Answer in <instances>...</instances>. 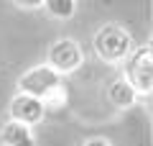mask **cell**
Wrapping results in <instances>:
<instances>
[{"label":"cell","mask_w":153,"mask_h":146,"mask_svg":"<svg viewBox=\"0 0 153 146\" xmlns=\"http://www.w3.org/2000/svg\"><path fill=\"white\" fill-rule=\"evenodd\" d=\"M133 49V41H130V33L125 28L115 26H102L97 33H94V51H97L100 59L105 62H120L130 54Z\"/></svg>","instance_id":"obj_1"},{"label":"cell","mask_w":153,"mask_h":146,"mask_svg":"<svg viewBox=\"0 0 153 146\" xmlns=\"http://www.w3.org/2000/svg\"><path fill=\"white\" fill-rule=\"evenodd\" d=\"M125 75H128L125 80L133 85L135 92H146V95L151 92V87H153V49L151 46L138 49L130 56Z\"/></svg>","instance_id":"obj_2"},{"label":"cell","mask_w":153,"mask_h":146,"mask_svg":"<svg viewBox=\"0 0 153 146\" xmlns=\"http://www.w3.org/2000/svg\"><path fill=\"white\" fill-rule=\"evenodd\" d=\"M18 87L21 92H28L33 97H46L59 87V72L51 67H36L18 80Z\"/></svg>","instance_id":"obj_3"},{"label":"cell","mask_w":153,"mask_h":146,"mask_svg":"<svg viewBox=\"0 0 153 146\" xmlns=\"http://www.w3.org/2000/svg\"><path fill=\"white\" fill-rule=\"evenodd\" d=\"M49 64L56 72H74L82 64V49L71 38H59L49 49Z\"/></svg>","instance_id":"obj_4"},{"label":"cell","mask_w":153,"mask_h":146,"mask_svg":"<svg viewBox=\"0 0 153 146\" xmlns=\"http://www.w3.org/2000/svg\"><path fill=\"white\" fill-rule=\"evenodd\" d=\"M10 115H13V120H21L26 126L38 123V120L44 118V100L28 95V92H21L10 103Z\"/></svg>","instance_id":"obj_5"},{"label":"cell","mask_w":153,"mask_h":146,"mask_svg":"<svg viewBox=\"0 0 153 146\" xmlns=\"http://www.w3.org/2000/svg\"><path fill=\"white\" fill-rule=\"evenodd\" d=\"M3 144L5 146H36V138H33L31 128L21 120H10L8 126H3V133H0Z\"/></svg>","instance_id":"obj_6"},{"label":"cell","mask_w":153,"mask_h":146,"mask_svg":"<svg viewBox=\"0 0 153 146\" xmlns=\"http://www.w3.org/2000/svg\"><path fill=\"white\" fill-rule=\"evenodd\" d=\"M107 97H110V103L117 105V108H128V105L135 103V90H133V85L123 77V80H115L112 85H110Z\"/></svg>","instance_id":"obj_7"},{"label":"cell","mask_w":153,"mask_h":146,"mask_svg":"<svg viewBox=\"0 0 153 146\" xmlns=\"http://www.w3.org/2000/svg\"><path fill=\"white\" fill-rule=\"evenodd\" d=\"M44 5L54 18H71L76 11L74 0H44Z\"/></svg>","instance_id":"obj_8"},{"label":"cell","mask_w":153,"mask_h":146,"mask_svg":"<svg viewBox=\"0 0 153 146\" xmlns=\"http://www.w3.org/2000/svg\"><path fill=\"white\" fill-rule=\"evenodd\" d=\"M16 5H21V8H28V11H33V8H38V5H44V0H13Z\"/></svg>","instance_id":"obj_9"},{"label":"cell","mask_w":153,"mask_h":146,"mask_svg":"<svg viewBox=\"0 0 153 146\" xmlns=\"http://www.w3.org/2000/svg\"><path fill=\"white\" fill-rule=\"evenodd\" d=\"M82 146H110V144H107L105 138H92V141H84Z\"/></svg>","instance_id":"obj_10"}]
</instances>
